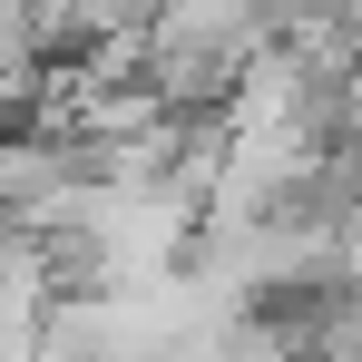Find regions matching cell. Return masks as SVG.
<instances>
[{
    "label": "cell",
    "instance_id": "obj_1",
    "mask_svg": "<svg viewBox=\"0 0 362 362\" xmlns=\"http://www.w3.org/2000/svg\"><path fill=\"white\" fill-rule=\"evenodd\" d=\"M343 284L362 294V196H353V216H343Z\"/></svg>",
    "mask_w": 362,
    "mask_h": 362
}]
</instances>
